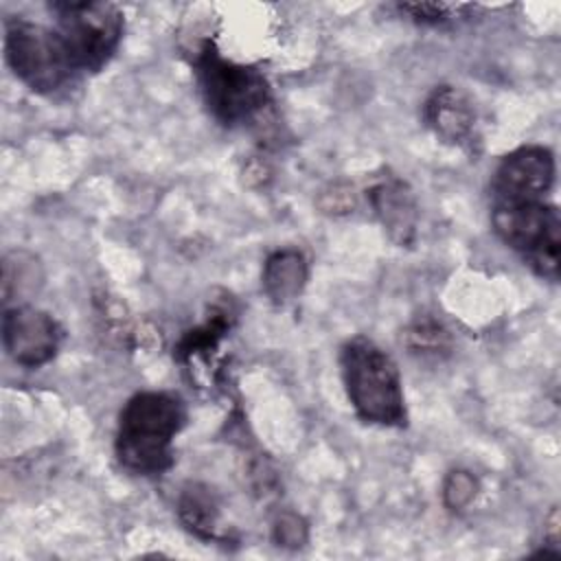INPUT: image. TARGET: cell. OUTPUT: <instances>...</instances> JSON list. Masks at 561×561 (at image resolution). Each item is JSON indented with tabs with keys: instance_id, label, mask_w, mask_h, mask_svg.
I'll use <instances>...</instances> for the list:
<instances>
[{
	"instance_id": "cell-13",
	"label": "cell",
	"mask_w": 561,
	"mask_h": 561,
	"mask_svg": "<svg viewBox=\"0 0 561 561\" xmlns=\"http://www.w3.org/2000/svg\"><path fill=\"white\" fill-rule=\"evenodd\" d=\"M405 344L412 353L438 357L440 353L449 351L451 340L440 322H436L434 318H419L405 331Z\"/></svg>"
},
{
	"instance_id": "cell-12",
	"label": "cell",
	"mask_w": 561,
	"mask_h": 561,
	"mask_svg": "<svg viewBox=\"0 0 561 561\" xmlns=\"http://www.w3.org/2000/svg\"><path fill=\"white\" fill-rule=\"evenodd\" d=\"M305 280L307 263L298 250L287 248L267 256L263 267V289L274 302L285 305L294 300L302 291Z\"/></svg>"
},
{
	"instance_id": "cell-14",
	"label": "cell",
	"mask_w": 561,
	"mask_h": 561,
	"mask_svg": "<svg viewBox=\"0 0 561 561\" xmlns=\"http://www.w3.org/2000/svg\"><path fill=\"white\" fill-rule=\"evenodd\" d=\"M467 9H469L467 4H449V2H403V4H399L401 13L410 15L416 22H423V24L447 22Z\"/></svg>"
},
{
	"instance_id": "cell-10",
	"label": "cell",
	"mask_w": 561,
	"mask_h": 561,
	"mask_svg": "<svg viewBox=\"0 0 561 561\" xmlns=\"http://www.w3.org/2000/svg\"><path fill=\"white\" fill-rule=\"evenodd\" d=\"M366 195L392 241L410 245L416 234V202L408 184L394 175H383Z\"/></svg>"
},
{
	"instance_id": "cell-2",
	"label": "cell",
	"mask_w": 561,
	"mask_h": 561,
	"mask_svg": "<svg viewBox=\"0 0 561 561\" xmlns=\"http://www.w3.org/2000/svg\"><path fill=\"white\" fill-rule=\"evenodd\" d=\"M342 379L355 414L375 425H405L401 375L392 357L364 335L351 337L340 351Z\"/></svg>"
},
{
	"instance_id": "cell-15",
	"label": "cell",
	"mask_w": 561,
	"mask_h": 561,
	"mask_svg": "<svg viewBox=\"0 0 561 561\" xmlns=\"http://www.w3.org/2000/svg\"><path fill=\"white\" fill-rule=\"evenodd\" d=\"M476 495V478L469 471H451L445 480L443 497L449 508H465Z\"/></svg>"
},
{
	"instance_id": "cell-7",
	"label": "cell",
	"mask_w": 561,
	"mask_h": 561,
	"mask_svg": "<svg viewBox=\"0 0 561 561\" xmlns=\"http://www.w3.org/2000/svg\"><path fill=\"white\" fill-rule=\"evenodd\" d=\"M554 182L552 151L541 145H526L502 158L493 173V204L539 202Z\"/></svg>"
},
{
	"instance_id": "cell-5",
	"label": "cell",
	"mask_w": 561,
	"mask_h": 561,
	"mask_svg": "<svg viewBox=\"0 0 561 561\" xmlns=\"http://www.w3.org/2000/svg\"><path fill=\"white\" fill-rule=\"evenodd\" d=\"M491 221L497 237L517 250L541 278H559L561 217L557 206L543 199L493 204Z\"/></svg>"
},
{
	"instance_id": "cell-6",
	"label": "cell",
	"mask_w": 561,
	"mask_h": 561,
	"mask_svg": "<svg viewBox=\"0 0 561 561\" xmlns=\"http://www.w3.org/2000/svg\"><path fill=\"white\" fill-rule=\"evenodd\" d=\"M4 55L13 75L39 94L57 92L75 75L55 31L24 18L7 20Z\"/></svg>"
},
{
	"instance_id": "cell-1",
	"label": "cell",
	"mask_w": 561,
	"mask_h": 561,
	"mask_svg": "<svg viewBox=\"0 0 561 561\" xmlns=\"http://www.w3.org/2000/svg\"><path fill=\"white\" fill-rule=\"evenodd\" d=\"M186 423V405L175 392L134 394L118 416L116 458L140 476L164 473L173 465V438Z\"/></svg>"
},
{
	"instance_id": "cell-9",
	"label": "cell",
	"mask_w": 561,
	"mask_h": 561,
	"mask_svg": "<svg viewBox=\"0 0 561 561\" xmlns=\"http://www.w3.org/2000/svg\"><path fill=\"white\" fill-rule=\"evenodd\" d=\"M423 118L430 129L449 145H469L476 138V107L460 88H434L423 105Z\"/></svg>"
},
{
	"instance_id": "cell-11",
	"label": "cell",
	"mask_w": 561,
	"mask_h": 561,
	"mask_svg": "<svg viewBox=\"0 0 561 561\" xmlns=\"http://www.w3.org/2000/svg\"><path fill=\"white\" fill-rule=\"evenodd\" d=\"M178 515L180 522L199 539H221L219 502L206 484L191 482L182 489L178 497Z\"/></svg>"
},
{
	"instance_id": "cell-4",
	"label": "cell",
	"mask_w": 561,
	"mask_h": 561,
	"mask_svg": "<svg viewBox=\"0 0 561 561\" xmlns=\"http://www.w3.org/2000/svg\"><path fill=\"white\" fill-rule=\"evenodd\" d=\"M50 11L57 15L53 31L75 72L101 70L123 37L121 9L112 2L61 0L50 2Z\"/></svg>"
},
{
	"instance_id": "cell-3",
	"label": "cell",
	"mask_w": 561,
	"mask_h": 561,
	"mask_svg": "<svg viewBox=\"0 0 561 561\" xmlns=\"http://www.w3.org/2000/svg\"><path fill=\"white\" fill-rule=\"evenodd\" d=\"M195 75L208 112L228 127L254 121L272 101L270 83L261 70L234 64L204 42L195 55Z\"/></svg>"
},
{
	"instance_id": "cell-8",
	"label": "cell",
	"mask_w": 561,
	"mask_h": 561,
	"mask_svg": "<svg viewBox=\"0 0 561 561\" xmlns=\"http://www.w3.org/2000/svg\"><path fill=\"white\" fill-rule=\"evenodd\" d=\"M64 331L57 320L35 307L15 305L2 316V342L9 357L24 366L37 368L57 355Z\"/></svg>"
},
{
	"instance_id": "cell-16",
	"label": "cell",
	"mask_w": 561,
	"mask_h": 561,
	"mask_svg": "<svg viewBox=\"0 0 561 561\" xmlns=\"http://www.w3.org/2000/svg\"><path fill=\"white\" fill-rule=\"evenodd\" d=\"M274 539L283 546L296 548V546L307 541V526L298 515L285 513V515L278 517V522L274 526Z\"/></svg>"
}]
</instances>
